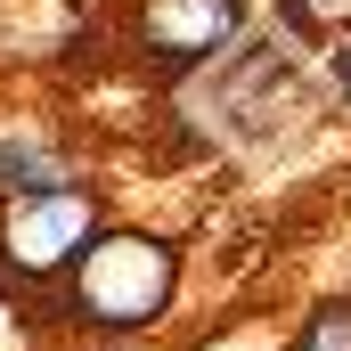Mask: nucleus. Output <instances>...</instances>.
Segmentation results:
<instances>
[{"label": "nucleus", "mask_w": 351, "mask_h": 351, "mask_svg": "<svg viewBox=\"0 0 351 351\" xmlns=\"http://www.w3.org/2000/svg\"><path fill=\"white\" fill-rule=\"evenodd\" d=\"M180 286V254L147 229H106L74 254V319L106 327V335H131V327H156L164 302Z\"/></svg>", "instance_id": "obj_1"}, {"label": "nucleus", "mask_w": 351, "mask_h": 351, "mask_svg": "<svg viewBox=\"0 0 351 351\" xmlns=\"http://www.w3.org/2000/svg\"><path fill=\"white\" fill-rule=\"evenodd\" d=\"M343 90H351V58H343Z\"/></svg>", "instance_id": "obj_5"}, {"label": "nucleus", "mask_w": 351, "mask_h": 351, "mask_svg": "<svg viewBox=\"0 0 351 351\" xmlns=\"http://www.w3.org/2000/svg\"><path fill=\"white\" fill-rule=\"evenodd\" d=\"M90 237H98V196L66 188V180L25 188V196H8V204H0V254L25 269V278L66 269V262L90 245Z\"/></svg>", "instance_id": "obj_2"}, {"label": "nucleus", "mask_w": 351, "mask_h": 351, "mask_svg": "<svg viewBox=\"0 0 351 351\" xmlns=\"http://www.w3.org/2000/svg\"><path fill=\"white\" fill-rule=\"evenodd\" d=\"M294 351H351V302H327L319 319H311V335Z\"/></svg>", "instance_id": "obj_4"}, {"label": "nucleus", "mask_w": 351, "mask_h": 351, "mask_svg": "<svg viewBox=\"0 0 351 351\" xmlns=\"http://www.w3.org/2000/svg\"><path fill=\"white\" fill-rule=\"evenodd\" d=\"M237 25H245V0H139V49L164 74L204 66Z\"/></svg>", "instance_id": "obj_3"}]
</instances>
